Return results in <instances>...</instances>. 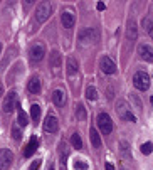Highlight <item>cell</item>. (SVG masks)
Returning a JSON list of instances; mask_svg holds the SVG:
<instances>
[{
  "instance_id": "12",
  "label": "cell",
  "mask_w": 153,
  "mask_h": 170,
  "mask_svg": "<svg viewBox=\"0 0 153 170\" xmlns=\"http://www.w3.org/2000/svg\"><path fill=\"white\" fill-rule=\"evenodd\" d=\"M61 22H62V25L66 29H71V27H74L76 19H74V15L71 14V12H62V14H61Z\"/></svg>"
},
{
  "instance_id": "28",
  "label": "cell",
  "mask_w": 153,
  "mask_h": 170,
  "mask_svg": "<svg viewBox=\"0 0 153 170\" xmlns=\"http://www.w3.org/2000/svg\"><path fill=\"white\" fill-rule=\"evenodd\" d=\"M152 24H153V20H150V19H148V17H145V19H143V20H141V25H143V29H145V30H150V27H152Z\"/></svg>"
},
{
  "instance_id": "16",
  "label": "cell",
  "mask_w": 153,
  "mask_h": 170,
  "mask_svg": "<svg viewBox=\"0 0 153 170\" xmlns=\"http://www.w3.org/2000/svg\"><path fill=\"white\" fill-rule=\"evenodd\" d=\"M52 101L57 104V106H64V103H66V95L61 91V89H56L52 93Z\"/></svg>"
},
{
  "instance_id": "2",
  "label": "cell",
  "mask_w": 153,
  "mask_h": 170,
  "mask_svg": "<svg viewBox=\"0 0 153 170\" xmlns=\"http://www.w3.org/2000/svg\"><path fill=\"white\" fill-rule=\"evenodd\" d=\"M51 12H52V5L49 2H40L39 5H37V10H35V20L39 22V24L46 22L51 17Z\"/></svg>"
},
{
  "instance_id": "20",
  "label": "cell",
  "mask_w": 153,
  "mask_h": 170,
  "mask_svg": "<svg viewBox=\"0 0 153 170\" xmlns=\"http://www.w3.org/2000/svg\"><path fill=\"white\" fill-rule=\"evenodd\" d=\"M66 66H67V73H69V74H74V73H78V68H79V64H78V61L74 59L73 56H71V57H67Z\"/></svg>"
},
{
  "instance_id": "27",
  "label": "cell",
  "mask_w": 153,
  "mask_h": 170,
  "mask_svg": "<svg viewBox=\"0 0 153 170\" xmlns=\"http://www.w3.org/2000/svg\"><path fill=\"white\" fill-rule=\"evenodd\" d=\"M12 136H13V140H15V142H20V138H22V133H20L19 126H13V128H12Z\"/></svg>"
},
{
  "instance_id": "5",
  "label": "cell",
  "mask_w": 153,
  "mask_h": 170,
  "mask_svg": "<svg viewBox=\"0 0 153 170\" xmlns=\"http://www.w3.org/2000/svg\"><path fill=\"white\" fill-rule=\"evenodd\" d=\"M13 162V153L8 148L0 150V170H8Z\"/></svg>"
},
{
  "instance_id": "33",
  "label": "cell",
  "mask_w": 153,
  "mask_h": 170,
  "mask_svg": "<svg viewBox=\"0 0 153 170\" xmlns=\"http://www.w3.org/2000/svg\"><path fill=\"white\" fill-rule=\"evenodd\" d=\"M104 169H106V170H114V165L111 162H108L106 165H104Z\"/></svg>"
},
{
  "instance_id": "14",
  "label": "cell",
  "mask_w": 153,
  "mask_h": 170,
  "mask_svg": "<svg viewBox=\"0 0 153 170\" xmlns=\"http://www.w3.org/2000/svg\"><path fill=\"white\" fill-rule=\"evenodd\" d=\"M89 138H91V143H93L94 148H101V136L96 128H89Z\"/></svg>"
},
{
  "instance_id": "11",
  "label": "cell",
  "mask_w": 153,
  "mask_h": 170,
  "mask_svg": "<svg viewBox=\"0 0 153 170\" xmlns=\"http://www.w3.org/2000/svg\"><path fill=\"white\" fill-rule=\"evenodd\" d=\"M44 130L49 131V133H56L57 130H59V121H57V118L52 115H49L46 118V121H44Z\"/></svg>"
},
{
  "instance_id": "25",
  "label": "cell",
  "mask_w": 153,
  "mask_h": 170,
  "mask_svg": "<svg viewBox=\"0 0 153 170\" xmlns=\"http://www.w3.org/2000/svg\"><path fill=\"white\" fill-rule=\"evenodd\" d=\"M140 150H141V153H143V155H150V153L153 152V145L150 142H147V143H143V145L140 147Z\"/></svg>"
},
{
  "instance_id": "4",
  "label": "cell",
  "mask_w": 153,
  "mask_h": 170,
  "mask_svg": "<svg viewBox=\"0 0 153 170\" xmlns=\"http://www.w3.org/2000/svg\"><path fill=\"white\" fill-rule=\"evenodd\" d=\"M98 39H99V34L96 29H84L79 32V41L82 44H91V42L94 44V42H98Z\"/></svg>"
},
{
  "instance_id": "8",
  "label": "cell",
  "mask_w": 153,
  "mask_h": 170,
  "mask_svg": "<svg viewBox=\"0 0 153 170\" xmlns=\"http://www.w3.org/2000/svg\"><path fill=\"white\" fill-rule=\"evenodd\" d=\"M29 56H30V59L34 62H39L44 59V56H46V47L42 46V44H34L30 51H29Z\"/></svg>"
},
{
  "instance_id": "21",
  "label": "cell",
  "mask_w": 153,
  "mask_h": 170,
  "mask_svg": "<svg viewBox=\"0 0 153 170\" xmlns=\"http://www.w3.org/2000/svg\"><path fill=\"white\" fill-rule=\"evenodd\" d=\"M76 116H78V120H79V121H86L87 113H86V108H84V104H82V103L76 104Z\"/></svg>"
},
{
  "instance_id": "35",
  "label": "cell",
  "mask_w": 153,
  "mask_h": 170,
  "mask_svg": "<svg viewBox=\"0 0 153 170\" xmlns=\"http://www.w3.org/2000/svg\"><path fill=\"white\" fill-rule=\"evenodd\" d=\"M4 95V88H2V84H0V96Z\"/></svg>"
},
{
  "instance_id": "19",
  "label": "cell",
  "mask_w": 153,
  "mask_h": 170,
  "mask_svg": "<svg viewBox=\"0 0 153 170\" xmlns=\"http://www.w3.org/2000/svg\"><path fill=\"white\" fill-rule=\"evenodd\" d=\"M15 108H17V113H19V120H17V121H19V125H20V126H27V125H29V118H27L25 111L20 108L19 103H17V106H15Z\"/></svg>"
},
{
  "instance_id": "31",
  "label": "cell",
  "mask_w": 153,
  "mask_h": 170,
  "mask_svg": "<svg viewBox=\"0 0 153 170\" xmlns=\"http://www.w3.org/2000/svg\"><path fill=\"white\" fill-rule=\"evenodd\" d=\"M126 120H128V121H131V123H135V121H136V116H135L133 113L130 111V113L126 115Z\"/></svg>"
},
{
  "instance_id": "13",
  "label": "cell",
  "mask_w": 153,
  "mask_h": 170,
  "mask_svg": "<svg viewBox=\"0 0 153 170\" xmlns=\"http://www.w3.org/2000/svg\"><path fill=\"white\" fill-rule=\"evenodd\" d=\"M116 113H118V116H120L121 120H126V115L130 113V108H128V103L126 101H118V104H116Z\"/></svg>"
},
{
  "instance_id": "29",
  "label": "cell",
  "mask_w": 153,
  "mask_h": 170,
  "mask_svg": "<svg viewBox=\"0 0 153 170\" xmlns=\"http://www.w3.org/2000/svg\"><path fill=\"white\" fill-rule=\"evenodd\" d=\"M131 101L135 103V108L138 109V111H141V101L138 99V96H136V95H131Z\"/></svg>"
},
{
  "instance_id": "37",
  "label": "cell",
  "mask_w": 153,
  "mask_h": 170,
  "mask_svg": "<svg viewBox=\"0 0 153 170\" xmlns=\"http://www.w3.org/2000/svg\"><path fill=\"white\" fill-rule=\"evenodd\" d=\"M0 52H2V42H0Z\"/></svg>"
},
{
  "instance_id": "17",
  "label": "cell",
  "mask_w": 153,
  "mask_h": 170,
  "mask_svg": "<svg viewBox=\"0 0 153 170\" xmlns=\"http://www.w3.org/2000/svg\"><path fill=\"white\" fill-rule=\"evenodd\" d=\"M27 88H29V91H30L32 95H39V93H40V88H42V86H40L39 78H32V79L29 81V86H27Z\"/></svg>"
},
{
  "instance_id": "1",
  "label": "cell",
  "mask_w": 153,
  "mask_h": 170,
  "mask_svg": "<svg viewBox=\"0 0 153 170\" xmlns=\"http://www.w3.org/2000/svg\"><path fill=\"white\" fill-rule=\"evenodd\" d=\"M96 123H98V128H99V131L103 135H109L113 131V121H111V118H109L108 113H99Z\"/></svg>"
},
{
  "instance_id": "30",
  "label": "cell",
  "mask_w": 153,
  "mask_h": 170,
  "mask_svg": "<svg viewBox=\"0 0 153 170\" xmlns=\"http://www.w3.org/2000/svg\"><path fill=\"white\" fill-rule=\"evenodd\" d=\"M40 165H42V160H34L32 163H30V167H29V170H39Z\"/></svg>"
},
{
  "instance_id": "24",
  "label": "cell",
  "mask_w": 153,
  "mask_h": 170,
  "mask_svg": "<svg viewBox=\"0 0 153 170\" xmlns=\"http://www.w3.org/2000/svg\"><path fill=\"white\" fill-rule=\"evenodd\" d=\"M86 98L89 99V101H94V99L98 98V91H96V88L87 86V88H86Z\"/></svg>"
},
{
  "instance_id": "7",
  "label": "cell",
  "mask_w": 153,
  "mask_h": 170,
  "mask_svg": "<svg viewBox=\"0 0 153 170\" xmlns=\"http://www.w3.org/2000/svg\"><path fill=\"white\" fill-rule=\"evenodd\" d=\"M17 106V93L15 91H10L8 95L5 96L4 99V104H2V109L4 113H12V109Z\"/></svg>"
},
{
  "instance_id": "10",
  "label": "cell",
  "mask_w": 153,
  "mask_h": 170,
  "mask_svg": "<svg viewBox=\"0 0 153 170\" xmlns=\"http://www.w3.org/2000/svg\"><path fill=\"white\" fill-rule=\"evenodd\" d=\"M37 147H39V140H37V136H35V135L30 136V140H29V143H27L25 150H24V157H25V158L32 157L34 153L37 152Z\"/></svg>"
},
{
  "instance_id": "26",
  "label": "cell",
  "mask_w": 153,
  "mask_h": 170,
  "mask_svg": "<svg viewBox=\"0 0 153 170\" xmlns=\"http://www.w3.org/2000/svg\"><path fill=\"white\" fill-rule=\"evenodd\" d=\"M121 153L125 158H131V152H130V147L126 142H121Z\"/></svg>"
},
{
  "instance_id": "22",
  "label": "cell",
  "mask_w": 153,
  "mask_h": 170,
  "mask_svg": "<svg viewBox=\"0 0 153 170\" xmlns=\"http://www.w3.org/2000/svg\"><path fill=\"white\" fill-rule=\"evenodd\" d=\"M71 143H73L74 148H82V140H81L79 133H73L71 135Z\"/></svg>"
},
{
  "instance_id": "3",
  "label": "cell",
  "mask_w": 153,
  "mask_h": 170,
  "mask_svg": "<svg viewBox=\"0 0 153 170\" xmlns=\"http://www.w3.org/2000/svg\"><path fill=\"white\" fill-rule=\"evenodd\" d=\"M133 84H135L136 89L147 91V89L150 88V76H148L145 71H138V73L133 76Z\"/></svg>"
},
{
  "instance_id": "9",
  "label": "cell",
  "mask_w": 153,
  "mask_h": 170,
  "mask_svg": "<svg viewBox=\"0 0 153 170\" xmlns=\"http://www.w3.org/2000/svg\"><path fill=\"white\" fill-rule=\"evenodd\" d=\"M138 54L143 61L147 62H153V47L148 44H140L138 46Z\"/></svg>"
},
{
  "instance_id": "32",
  "label": "cell",
  "mask_w": 153,
  "mask_h": 170,
  "mask_svg": "<svg viewBox=\"0 0 153 170\" xmlns=\"http://www.w3.org/2000/svg\"><path fill=\"white\" fill-rule=\"evenodd\" d=\"M96 8H98V10H104V8H106V5H104L103 2H98V5H96Z\"/></svg>"
},
{
  "instance_id": "15",
  "label": "cell",
  "mask_w": 153,
  "mask_h": 170,
  "mask_svg": "<svg viewBox=\"0 0 153 170\" xmlns=\"http://www.w3.org/2000/svg\"><path fill=\"white\" fill-rule=\"evenodd\" d=\"M49 64H51L54 69H59V68H61V64H62V57H61V54L57 52V51H52V52H51V59H49Z\"/></svg>"
},
{
  "instance_id": "23",
  "label": "cell",
  "mask_w": 153,
  "mask_h": 170,
  "mask_svg": "<svg viewBox=\"0 0 153 170\" xmlns=\"http://www.w3.org/2000/svg\"><path fill=\"white\" fill-rule=\"evenodd\" d=\"M30 116H32L34 121H39V118H40V106L39 104H32L30 106Z\"/></svg>"
},
{
  "instance_id": "18",
  "label": "cell",
  "mask_w": 153,
  "mask_h": 170,
  "mask_svg": "<svg viewBox=\"0 0 153 170\" xmlns=\"http://www.w3.org/2000/svg\"><path fill=\"white\" fill-rule=\"evenodd\" d=\"M126 34H128V39H131V42L136 41V35H138V32H136V24H135V20H128V30H126Z\"/></svg>"
},
{
  "instance_id": "6",
  "label": "cell",
  "mask_w": 153,
  "mask_h": 170,
  "mask_svg": "<svg viewBox=\"0 0 153 170\" xmlns=\"http://www.w3.org/2000/svg\"><path fill=\"white\" fill-rule=\"evenodd\" d=\"M99 68L104 74H114V73H116V64H114L113 59L108 57V56H103L99 59Z\"/></svg>"
},
{
  "instance_id": "36",
  "label": "cell",
  "mask_w": 153,
  "mask_h": 170,
  "mask_svg": "<svg viewBox=\"0 0 153 170\" xmlns=\"http://www.w3.org/2000/svg\"><path fill=\"white\" fill-rule=\"evenodd\" d=\"M49 170H54V167H52V165H51V167H49Z\"/></svg>"
},
{
  "instance_id": "34",
  "label": "cell",
  "mask_w": 153,
  "mask_h": 170,
  "mask_svg": "<svg viewBox=\"0 0 153 170\" xmlns=\"http://www.w3.org/2000/svg\"><path fill=\"white\" fill-rule=\"evenodd\" d=\"M148 34H150V35L153 37V24H152V27H150V30H148Z\"/></svg>"
}]
</instances>
